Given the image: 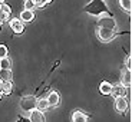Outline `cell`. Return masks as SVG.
Returning a JSON list of instances; mask_svg holds the SVG:
<instances>
[{
    "instance_id": "obj_1",
    "label": "cell",
    "mask_w": 132,
    "mask_h": 122,
    "mask_svg": "<svg viewBox=\"0 0 132 122\" xmlns=\"http://www.w3.org/2000/svg\"><path fill=\"white\" fill-rule=\"evenodd\" d=\"M83 10L88 14H90V16L99 17L102 14L109 13V6L106 3V0H90L89 3L83 7Z\"/></svg>"
},
{
    "instance_id": "obj_2",
    "label": "cell",
    "mask_w": 132,
    "mask_h": 122,
    "mask_svg": "<svg viewBox=\"0 0 132 122\" xmlns=\"http://www.w3.org/2000/svg\"><path fill=\"white\" fill-rule=\"evenodd\" d=\"M98 26L101 27H106L111 30H116V20L115 17H112L111 14H102L98 17Z\"/></svg>"
},
{
    "instance_id": "obj_3",
    "label": "cell",
    "mask_w": 132,
    "mask_h": 122,
    "mask_svg": "<svg viewBox=\"0 0 132 122\" xmlns=\"http://www.w3.org/2000/svg\"><path fill=\"white\" fill-rule=\"evenodd\" d=\"M36 101H37V99L35 98L33 95H26V96H23V98H22V101H20V109L29 113L32 109L36 108Z\"/></svg>"
},
{
    "instance_id": "obj_4",
    "label": "cell",
    "mask_w": 132,
    "mask_h": 122,
    "mask_svg": "<svg viewBox=\"0 0 132 122\" xmlns=\"http://www.w3.org/2000/svg\"><path fill=\"white\" fill-rule=\"evenodd\" d=\"M96 35H98V37L102 40V42H111V40H113L116 37L115 30L106 29V27H101V26H98V29H96Z\"/></svg>"
},
{
    "instance_id": "obj_5",
    "label": "cell",
    "mask_w": 132,
    "mask_h": 122,
    "mask_svg": "<svg viewBox=\"0 0 132 122\" xmlns=\"http://www.w3.org/2000/svg\"><path fill=\"white\" fill-rule=\"evenodd\" d=\"M129 92V89L126 88V86H123L122 83H115V85H112V88H111V93L109 95L113 96V98H119V96H126Z\"/></svg>"
},
{
    "instance_id": "obj_6",
    "label": "cell",
    "mask_w": 132,
    "mask_h": 122,
    "mask_svg": "<svg viewBox=\"0 0 132 122\" xmlns=\"http://www.w3.org/2000/svg\"><path fill=\"white\" fill-rule=\"evenodd\" d=\"M129 103H128V99L126 96H119V98H115V109L118 113H125L126 109H128Z\"/></svg>"
},
{
    "instance_id": "obj_7",
    "label": "cell",
    "mask_w": 132,
    "mask_h": 122,
    "mask_svg": "<svg viewBox=\"0 0 132 122\" xmlns=\"http://www.w3.org/2000/svg\"><path fill=\"white\" fill-rule=\"evenodd\" d=\"M9 25H10L12 30H13L16 35H22V33L24 32V23L20 19H12L9 22Z\"/></svg>"
},
{
    "instance_id": "obj_8",
    "label": "cell",
    "mask_w": 132,
    "mask_h": 122,
    "mask_svg": "<svg viewBox=\"0 0 132 122\" xmlns=\"http://www.w3.org/2000/svg\"><path fill=\"white\" fill-rule=\"evenodd\" d=\"M45 119L46 118H45L43 111H40V109H37V108L32 109L29 112V121H32V122H43Z\"/></svg>"
},
{
    "instance_id": "obj_9",
    "label": "cell",
    "mask_w": 132,
    "mask_h": 122,
    "mask_svg": "<svg viewBox=\"0 0 132 122\" xmlns=\"http://www.w3.org/2000/svg\"><path fill=\"white\" fill-rule=\"evenodd\" d=\"M46 99H47V103H49V108H56V106L60 103V95L56 92V91L49 92V95H47Z\"/></svg>"
},
{
    "instance_id": "obj_10",
    "label": "cell",
    "mask_w": 132,
    "mask_h": 122,
    "mask_svg": "<svg viewBox=\"0 0 132 122\" xmlns=\"http://www.w3.org/2000/svg\"><path fill=\"white\" fill-rule=\"evenodd\" d=\"M20 20L23 23H30L35 20V10H29V9H24L22 13H20Z\"/></svg>"
},
{
    "instance_id": "obj_11",
    "label": "cell",
    "mask_w": 132,
    "mask_h": 122,
    "mask_svg": "<svg viewBox=\"0 0 132 122\" xmlns=\"http://www.w3.org/2000/svg\"><path fill=\"white\" fill-rule=\"evenodd\" d=\"M121 83H122L123 86H126V88H131V85H132V72H131V69H126L125 68V70H123V73H122V80H121Z\"/></svg>"
},
{
    "instance_id": "obj_12",
    "label": "cell",
    "mask_w": 132,
    "mask_h": 122,
    "mask_svg": "<svg viewBox=\"0 0 132 122\" xmlns=\"http://www.w3.org/2000/svg\"><path fill=\"white\" fill-rule=\"evenodd\" d=\"M72 121L73 122H86L89 121V116L82 111H73L72 112Z\"/></svg>"
},
{
    "instance_id": "obj_13",
    "label": "cell",
    "mask_w": 132,
    "mask_h": 122,
    "mask_svg": "<svg viewBox=\"0 0 132 122\" xmlns=\"http://www.w3.org/2000/svg\"><path fill=\"white\" fill-rule=\"evenodd\" d=\"M12 91H13V83H12V80H3V82H2V86H0L2 95H10Z\"/></svg>"
},
{
    "instance_id": "obj_14",
    "label": "cell",
    "mask_w": 132,
    "mask_h": 122,
    "mask_svg": "<svg viewBox=\"0 0 132 122\" xmlns=\"http://www.w3.org/2000/svg\"><path fill=\"white\" fill-rule=\"evenodd\" d=\"M111 88H112V83L108 82V80H103L99 85V92L102 93V95H109L111 93Z\"/></svg>"
},
{
    "instance_id": "obj_15",
    "label": "cell",
    "mask_w": 132,
    "mask_h": 122,
    "mask_svg": "<svg viewBox=\"0 0 132 122\" xmlns=\"http://www.w3.org/2000/svg\"><path fill=\"white\" fill-rule=\"evenodd\" d=\"M0 79L2 80H12L13 79V73L9 69H0Z\"/></svg>"
},
{
    "instance_id": "obj_16",
    "label": "cell",
    "mask_w": 132,
    "mask_h": 122,
    "mask_svg": "<svg viewBox=\"0 0 132 122\" xmlns=\"http://www.w3.org/2000/svg\"><path fill=\"white\" fill-rule=\"evenodd\" d=\"M36 108L40 109V111H46V109H49V103H47V99L46 98H40L36 101Z\"/></svg>"
},
{
    "instance_id": "obj_17",
    "label": "cell",
    "mask_w": 132,
    "mask_h": 122,
    "mask_svg": "<svg viewBox=\"0 0 132 122\" xmlns=\"http://www.w3.org/2000/svg\"><path fill=\"white\" fill-rule=\"evenodd\" d=\"M119 6L122 7L126 13H131V10H132V0H119Z\"/></svg>"
},
{
    "instance_id": "obj_18",
    "label": "cell",
    "mask_w": 132,
    "mask_h": 122,
    "mask_svg": "<svg viewBox=\"0 0 132 122\" xmlns=\"http://www.w3.org/2000/svg\"><path fill=\"white\" fill-rule=\"evenodd\" d=\"M12 63H10V59L7 56L4 58H0V69H9Z\"/></svg>"
},
{
    "instance_id": "obj_19",
    "label": "cell",
    "mask_w": 132,
    "mask_h": 122,
    "mask_svg": "<svg viewBox=\"0 0 132 122\" xmlns=\"http://www.w3.org/2000/svg\"><path fill=\"white\" fill-rule=\"evenodd\" d=\"M9 20V13H6V12H3V10H0V25H3L4 22H7Z\"/></svg>"
},
{
    "instance_id": "obj_20",
    "label": "cell",
    "mask_w": 132,
    "mask_h": 122,
    "mask_svg": "<svg viewBox=\"0 0 132 122\" xmlns=\"http://www.w3.org/2000/svg\"><path fill=\"white\" fill-rule=\"evenodd\" d=\"M9 55V49L6 45H0V58H4Z\"/></svg>"
},
{
    "instance_id": "obj_21",
    "label": "cell",
    "mask_w": 132,
    "mask_h": 122,
    "mask_svg": "<svg viewBox=\"0 0 132 122\" xmlns=\"http://www.w3.org/2000/svg\"><path fill=\"white\" fill-rule=\"evenodd\" d=\"M24 9H29V10H35V9H36V4L33 3L32 0H24Z\"/></svg>"
},
{
    "instance_id": "obj_22",
    "label": "cell",
    "mask_w": 132,
    "mask_h": 122,
    "mask_svg": "<svg viewBox=\"0 0 132 122\" xmlns=\"http://www.w3.org/2000/svg\"><path fill=\"white\" fill-rule=\"evenodd\" d=\"M0 10H3V12H6V13H9V14L12 13V7H10L9 4H6V2L0 4Z\"/></svg>"
},
{
    "instance_id": "obj_23",
    "label": "cell",
    "mask_w": 132,
    "mask_h": 122,
    "mask_svg": "<svg viewBox=\"0 0 132 122\" xmlns=\"http://www.w3.org/2000/svg\"><path fill=\"white\" fill-rule=\"evenodd\" d=\"M125 68H126V69H131V58H126V59H125Z\"/></svg>"
},
{
    "instance_id": "obj_24",
    "label": "cell",
    "mask_w": 132,
    "mask_h": 122,
    "mask_svg": "<svg viewBox=\"0 0 132 122\" xmlns=\"http://www.w3.org/2000/svg\"><path fill=\"white\" fill-rule=\"evenodd\" d=\"M4 2H6V0H0V4H2V3H4Z\"/></svg>"
},
{
    "instance_id": "obj_25",
    "label": "cell",
    "mask_w": 132,
    "mask_h": 122,
    "mask_svg": "<svg viewBox=\"0 0 132 122\" xmlns=\"http://www.w3.org/2000/svg\"><path fill=\"white\" fill-rule=\"evenodd\" d=\"M2 82H3V80H2V79H0V86H2Z\"/></svg>"
},
{
    "instance_id": "obj_26",
    "label": "cell",
    "mask_w": 132,
    "mask_h": 122,
    "mask_svg": "<svg viewBox=\"0 0 132 122\" xmlns=\"http://www.w3.org/2000/svg\"><path fill=\"white\" fill-rule=\"evenodd\" d=\"M2 96H3V95H2V92H0V99H2Z\"/></svg>"
},
{
    "instance_id": "obj_27",
    "label": "cell",
    "mask_w": 132,
    "mask_h": 122,
    "mask_svg": "<svg viewBox=\"0 0 132 122\" xmlns=\"http://www.w3.org/2000/svg\"><path fill=\"white\" fill-rule=\"evenodd\" d=\"M0 29H2V25H0Z\"/></svg>"
}]
</instances>
